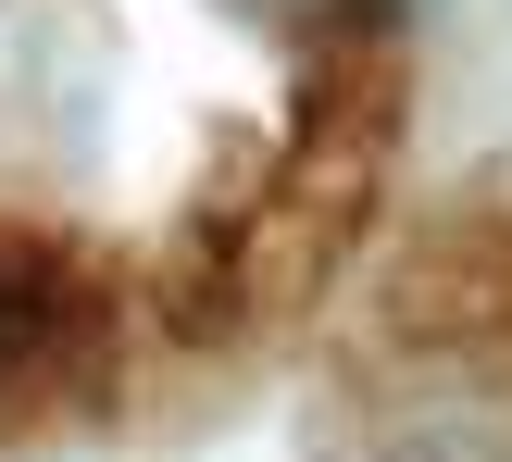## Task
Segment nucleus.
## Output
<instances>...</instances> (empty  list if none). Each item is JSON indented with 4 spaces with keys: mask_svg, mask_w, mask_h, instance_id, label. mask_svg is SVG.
Instances as JSON below:
<instances>
[{
    "mask_svg": "<svg viewBox=\"0 0 512 462\" xmlns=\"http://www.w3.org/2000/svg\"><path fill=\"white\" fill-rule=\"evenodd\" d=\"M63 313H75V275L50 263V250H13V238H0V400H13L25 375L63 363Z\"/></svg>",
    "mask_w": 512,
    "mask_h": 462,
    "instance_id": "nucleus-1",
    "label": "nucleus"
}]
</instances>
